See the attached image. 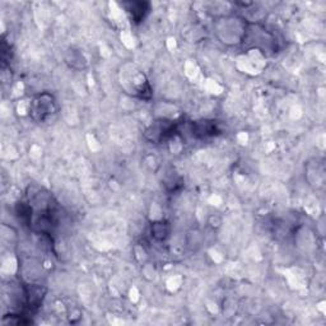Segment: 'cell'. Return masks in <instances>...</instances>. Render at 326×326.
<instances>
[{
    "label": "cell",
    "mask_w": 326,
    "mask_h": 326,
    "mask_svg": "<svg viewBox=\"0 0 326 326\" xmlns=\"http://www.w3.org/2000/svg\"><path fill=\"white\" fill-rule=\"evenodd\" d=\"M56 111L55 100L51 94L44 93L34 97L31 102L30 115L37 123H44L47 119L51 118Z\"/></svg>",
    "instance_id": "1"
},
{
    "label": "cell",
    "mask_w": 326,
    "mask_h": 326,
    "mask_svg": "<svg viewBox=\"0 0 326 326\" xmlns=\"http://www.w3.org/2000/svg\"><path fill=\"white\" fill-rule=\"evenodd\" d=\"M126 7V12L130 14L131 20L134 22H140L144 18L145 13L148 12V4L147 3L137 2V3H125L124 4Z\"/></svg>",
    "instance_id": "2"
},
{
    "label": "cell",
    "mask_w": 326,
    "mask_h": 326,
    "mask_svg": "<svg viewBox=\"0 0 326 326\" xmlns=\"http://www.w3.org/2000/svg\"><path fill=\"white\" fill-rule=\"evenodd\" d=\"M221 132L216 121H203L200 124H196L193 134H200L201 137H213Z\"/></svg>",
    "instance_id": "3"
},
{
    "label": "cell",
    "mask_w": 326,
    "mask_h": 326,
    "mask_svg": "<svg viewBox=\"0 0 326 326\" xmlns=\"http://www.w3.org/2000/svg\"><path fill=\"white\" fill-rule=\"evenodd\" d=\"M152 233H153V236H155V237L160 238V240H163V238L167 236L166 224L162 223V222H161V223L153 224V227H152Z\"/></svg>",
    "instance_id": "4"
}]
</instances>
